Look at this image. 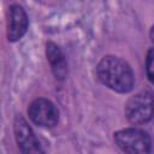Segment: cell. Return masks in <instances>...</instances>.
<instances>
[{
	"mask_svg": "<svg viewBox=\"0 0 154 154\" xmlns=\"http://www.w3.org/2000/svg\"><path fill=\"white\" fill-rule=\"evenodd\" d=\"M96 71L99 79L114 91L128 93L134 87L135 77L130 65L118 57H105L99 63Z\"/></svg>",
	"mask_w": 154,
	"mask_h": 154,
	"instance_id": "1",
	"label": "cell"
},
{
	"mask_svg": "<svg viewBox=\"0 0 154 154\" xmlns=\"http://www.w3.org/2000/svg\"><path fill=\"white\" fill-rule=\"evenodd\" d=\"M114 142L123 152L131 154L149 153L152 146L149 135L146 131L135 128L117 131L114 134Z\"/></svg>",
	"mask_w": 154,
	"mask_h": 154,
	"instance_id": "2",
	"label": "cell"
},
{
	"mask_svg": "<svg viewBox=\"0 0 154 154\" xmlns=\"http://www.w3.org/2000/svg\"><path fill=\"white\" fill-rule=\"evenodd\" d=\"M154 114V96L149 91H141L129 99L125 106V116L131 124L147 123Z\"/></svg>",
	"mask_w": 154,
	"mask_h": 154,
	"instance_id": "3",
	"label": "cell"
},
{
	"mask_svg": "<svg viewBox=\"0 0 154 154\" xmlns=\"http://www.w3.org/2000/svg\"><path fill=\"white\" fill-rule=\"evenodd\" d=\"M28 114L35 124L46 128L54 126L59 119V112L57 107L47 99L34 100L28 108Z\"/></svg>",
	"mask_w": 154,
	"mask_h": 154,
	"instance_id": "4",
	"label": "cell"
},
{
	"mask_svg": "<svg viewBox=\"0 0 154 154\" xmlns=\"http://www.w3.org/2000/svg\"><path fill=\"white\" fill-rule=\"evenodd\" d=\"M14 136L18 147L23 153H38L42 152L40 143L32 132L31 128L28 125L24 118L17 117L14 120Z\"/></svg>",
	"mask_w": 154,
	"mask_h": 154,
	"instance_id": "5",
	"label": "cell"
},
{
	"mask_svg": "<svg viewBox=\"0 0 154 154\" xmlns=\"http://www.w3.org/2000/svg\"><path fill=\"white\" fill-rule=\"evenodd\" d=\"M28 29V17L19 5H12L8 11L7 37L8 41L16 42L23 37Z\"/></svg>",
	"mask_w": 154,
	"mask_h": 154,
	"instance_id": "6",
	"label": "cell"
},
{
	"mask_svg": "<svg viewBox=\"0 0 154 154\" xmlns=\"http://www.w3.org/2000/svg\"><path fill=\"white\" fill-rule=\"evenodd\" d=\"M47 59L52 66V71L53 73L55 75L57 78H64L65 75H66V71H67V67H66V60H65V57L63 54V52L60 51V48L49 42L47 43Z\"/></svg>",
	"mask_w": 154,
	"mask_h": 154,
	"instance_id": "7",
	"label": "cell"
},
{
	"mask_svg": "<svg viewBox=\"0 0 154 154\" xmlns=\"http://www.w3.org/2000/svg\"><path fill=\"white\" fill-rule=\"evenodd\" d=\"M146 72L148 79L154 83V48L149 49L146 59Z\"/></svg>",
	"mask_w": 154,
	"mask_h": 154,
	"instance_id": "8",
	"label": "cell"
},
{
	"mask_svg": "<svg viewBox=\"0 0 154 154\" xmlns=\"http://www.w3.org/2000/svg\"><path fill=\"white\" fill-rule=\"evenodd\" d=\"M150 38H152V42L154 43V25H153V28L150 30Z\"/></svg>",
	"mask_w": 154,
	"mask_h": 154,
	"instance_id": "9",
	"label": "cell"
}]
</instances>
